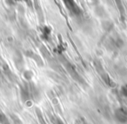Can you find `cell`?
<instances>
[{"label":"cell","mask_w":127,"mask_h":124,"mask_svg":"<svg viewBox=\"0 0 127 124\" xmlns=\"http://www.w3.org/2000/svg\"><path fill=\"white\" fill-rule=\"evenodd\" d=\"M120 91H121V93H122L123 96H125L127 97V86H124V87L120 89Z\"/></svg>","instance_id":"3"},{"label":"cell","mask_w":127,"mask_h":124,"mask_svg":"<svg viewBox=\"0 0 127 124\" xmlns=\"http://www.w3.org/2000/svg\"><path fill=\"white\" fill-rule=\"evenodd\" d=\"M11 121L13 122V123L14 124H23L21 122V120L19 119V117L17 116L16 115H14V114H11Z\"/></svg>","instance_id":"2"},{"label":"cell","mask_w":127,"mask_h":124,"mask_svg":"<svg viewBox=\"0 0 127 124\" xmlns=\"http://www.w3.org/2000/svg\"><path fill=\"white\" fill-rule=\"evenodd\" d=\"M0 123L1 124H9L7 118H6V116L4 115V113H3L1 110H0Z\"/></svg>","instance_id":"1"}]
</instances>
